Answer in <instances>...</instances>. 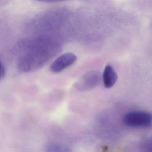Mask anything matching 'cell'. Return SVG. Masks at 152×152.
Here are the masks:
<instances>
[{
  "instance_id": "obj_7",
  "label": "cell",
  "mask_w": 152,
  "mask_h": 152,
  "mask_svg": "<svg viewBox=\"0 0 152 152\" xmlns=\"http://www.w3.org/2000/svg\"><path fill=\"white\" fill-rule=\"evenodd\" d=\"M5 68L3 64L0 62V80L3 78L5 74Z\"/></svg>"
},
{
  "instance_id": "obj_2",
  "label": "cell",
  "mask_w": 152,
  "mask_h": 152,
  "mask_svg": "<svg viewBox=\"0 0 152 152\" xmlns=\"http://www.w3.org/2000/svg\"><path fill=\"white\" fill-rule=\"evenodd\" d=\"M152 115L145 111H133L124 115L123 121L124 124L134 128L146 127L152 123Z\"/></svg>"
},
{
  "instance_id": "obj_6",
  "label": "cell",
  "mask_w": 152,
  "mask_h": 152,
  "mask_svg": "<svg viewBox=\"0 0 152 152\" xmlns=\"http://www.w3.org/2000/svg\"><path fill=\"white\" fill-rule=\"evenodd\" d=\"M47 152H72L65 145L59 143H52L48 145Z\"/></svg>"
},
{
  "instance_id": "obj_4",
  "label": "cell",
  "mask_w": 152,
  "mask_h": 152,
  "mask_svg": "<svg viewBox=\"0 0 152 152\" xmlns=\"http://www.w3.org/2000/svg\"><path fill=\"white\" fill-rule=\"evenodd\" d=\"M77 59V56L73 53H65L58 57L52 63L50 70L54 73L60 72L73 64Z\"/></svg>"
},
{
  "instance_id": "obj_1",
  "label": "cell",
  "mask_w": 152,
  "mask_h": 152,
  "mask_svg": "<svg viewBox=\"0 0 152 152\" xmlns=\"http://www.w3.org/2000/svg\"><path fill=\"white\" fill-rule=\"evenodd\" d=\"M20 54L18 60V70L30 72L42 68L54 53V47L44 36L23 41L18 46Z\"/></svg>"
},
{
  "instance_id": "obj_5",
  "label": "cell",
  "mask_w": 152,
  "mask_h": 152,
  "mask_svg": "<svg viewBox=\"0 0 152 152\" xmlns=\"http://www.w3.org/2000/svg\"><path fill=\"white\" fill-rule=\"evenodd\" d=\"M118 76L113 67L107 65L105 67L103 75V80L104 86L107 88L113 87L117 82Z\"/></svg>"
},
{
  "instance_id": "obj_3",
  "label": "cell",
  "mask_w": 152,
  "mask_h": 152,
  "mask_svg": "<svg viewBox=\"0 0 152 152\" xmlns=\"http://www.w3.org/2000/svg\"><path fill=\"white\" fill-rule=\"evenodd\" d=\"M100 74L96 71H91L85 74L76 83L75 87L80 91L91 89L97 86L100 81Z\"/></svg>"
}]
</instances>
